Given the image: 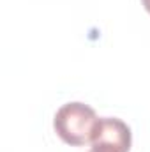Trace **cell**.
<instances>
[{
	"mask_svg": "<svg viewBox=\"0 0 150 152\" xmlns=\"http://www.w3.org/2000/svg\"><path fill=\"white\" fill-rule=\"evenodd\" d=\"M99 117L94 108H90L85 103H67L60 106L53 118V127L58 138L71 145V147H81L85 143H92Z\"/></svg>",
	"mask_w": 150,
	"mask_h": 152,
	"instance_id": "cell-1",
	"label": "cell"
},
{
	"mask_svg": "<svg viewBox=\"0 0 150 152\" xmlns=\"http://www.w3.org/2000/svg\"><path fill=\"white\" fill-rule=\"evenodd\" d=\"M141 4H143V7H145V11L150 14V0H141Z\"/></svg>",
	"mask_w": 150,
	"mask_h": 152,
	"instance_id": "cell-3",
	"label": "cell"
},
{
	"mask_svg": "<svg viewBox=\"0 0 150 152\" xmlns=\"http://www.w3.org/2000/svg\"><path fill=\"white\" fill-rule=\"evenodd\" d=\"M133 134L129 126L115 117H104L99 120L92 147L88 152H129Z\"/></svg>",
	"mask_w": 150,
	"mask_h": 152,
	"instance_id": "cell-2",
	"label": "cell"
}]
</instances>
